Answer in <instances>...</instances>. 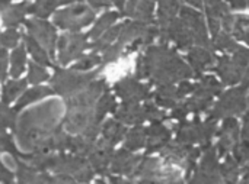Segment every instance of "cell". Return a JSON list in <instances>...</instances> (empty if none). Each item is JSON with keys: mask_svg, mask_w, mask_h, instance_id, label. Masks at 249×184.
Returning <instances> with one entry per match:
<instances>
[{"mask_svg": "<svg viewBox=\"0 0 249 184\" xmlns=\"http://www.w3.org/2000/svg\"><path fill=\"white\" fill-rule=\"evenodd\" d=\"M188 107H187V105H175L174 106V110H172V118H175V119H181V121H184L185 119V116L188 115Z\"/></svg>", "mask_w": 249, "mask_h": 184, "instance_id": "46", "label": "cell"}, {"mask_svg": "<svg viewBox=\"0 0 249 184\" xmlns=\"http://www.w3.org/2000/svg\"><path fill=\"white\" fill-rule=\"evenodd\" d=\"M26 64V54H25V46H18L13 52H12V70L10 74L12 77H19L23 73Z\"/></svg>", "mask_w": 249, "mask_h": 184, "instance_id": "35", "label": "cell"}, {"mask_svg": "<svg viewBox=\"0 0 249 184\" xmlns=\"http://www.w3.org/2000/svg\"><path fill=\"white\" fill-rule=\"evenodd\" d=\"M153 7H155V0H139L131 15H134V17L137 20L149 23V22H152Z\"/></svg>", "mask_w": 249, "mask_h": 184, "instance_id": "34", "label": "cell"}, {"mask_svg": "<svg viewBox=\"0 0 249 184\" xmlns=\"http://www.w3.org/2000/svg\"><path fill=\"white\" fill-rule=\"evenodd\" d=\"M73 0H36L34 4L28 6V13H34L39 17H47L51 15V12L64 3H71Z\"/></svg>", "mask_w": 249, "mask_h": 184, "instance_id": "23", "label": "cell"}, {"mask_svg": "<svg viewBox=\"0 0 249 184\" xmlns=\"http://www.w3.org/2000/svg\"><path fill=\"white\" fill-rule=\"evenodd\" d=\"M201 163V169L198 173H196V177L191 180L194 183H214L219 182V167H217V158H216V151L212 147H207Z\"/></svg>", "mask_w": 249, "mask_h": 184, "instance_id": "11", "label": "cell"}, {"mask_svg": "<svg viewBox=\"0 0 249 184\" xmlns=\"http://www.w3.org/2000/svg\"><path fill=\"white\" fill-rule=\"evenodd\" d=\"M155 100H156V103L159 106L174 107L177 105V100H178L177 87L172 86V84H159V89H158Z\"/></svg>", "mask_w": 249, "mask_h": 184, "instance_id": "26", "label": "cell"}, {"mask_svg": "<svg viewBox=\"0 0 249 184\" xmlns=\"http://www.w3.org/2000/svg\"><path fill=\"white\" fill-rule=\"evenodd\" d=\"M136 71H137L136 74H137V77H139V78H146V77H149L147 64H146V60H144V57H143V55H140V57L137 58Z\"/></svg>", "mask_w": 249, "mask_h": 184, "instance_id": "44", "label": "cell"}, {"mask_svg": "<svg viewBox=\"0 0 249 184\" xmlns=\"http://www.w3.org/2000/svg\"><path fill=\"white\" fill-rule=\"evenodd\" d=\"M19 41V33L15 29H7L4 33H0V46L13 48Z\"/></svg>", "mask_w": 249, "mask_h": 184, "instance_id": "42", "label": "cell"}, {"mask_svg": "<svg viewBox=\"0 0 249 184\" xmlns=\"http://www.w3.org/2000/svg\"><path fill=\"white\" fill-rule=\"evenodd\" d=\"M147 64L149 76L159 84H172L178 80L191 77V68L171 49L162 46L149 48L143 55Z\"/></svg>", "mask_w": 249, "mask_h": 184, "instance_id": "1", "label": "cell"}, {"mask_svg": "<svg viewBox=\"0 0 249 184\" xmlns=\"http://www.w3.org/2000/svg\"><path fill=\"white\" fill-rule=\"evenodd\" d=\"M187 3H190V4H193V6L198 7V9H203V0H187Z\"/></svg>", "mask_w": 249, "mask_h": 184, "instance_id": "50", "label": "cell"}, {"mask_svg": "<svg viewBox=\"0 0 249 184\" xmlns=\"http://www.w3.org/2000/svg\"><path fill=\"white\" fill-rule=\"evenodd\" d=\"M88 46V36L82 33H73V35H63L58 39V58L61 64H69L71 60L79 58L85 48Z\"/></svg>", "mask_w": 249, "mask_h": 184, "instance_id": "8", "label": "cell"}, {"mask_svg": "<svg viewBox=\"0 0 249 184\" xmlns=\"http://www.w3.org/2000/svg\"><path fill=\"white\" fill-rule=\"evenodd\" d=\"M53 93H54L53 89L44 87V86L34 87V89L28 90V92H26L25 94H22V97L19 99V102H18V105H16V107H15V113L19 112L20 109H23L25 106H28L29 103H32V102H35V100H39V99H42V97H47V96H50V94H53Z\"/></svg>", "mask_w": 249, "mask_h": 184, "instance_id": "25", "label": "cell"}, {"mask_svg": "<svg viewBox=\"0 0 249 184\" xmlns=\"http://www.w3.org/2000/svg\"><path fill=\"white\" fill-rule=\"evenodd\" d=\"M12 180H13V176L6 170V167L1 164V161H0V182H4V183H12Z\"/></svg>", "mask_w": 249, "mask_h": 184, "instance_id": "48", "label": "cell"}, {"mask_svg": "<svg viewBox=\"0 0 249 184\" xmlns=\"http://www.w3.org/2000/svg\"><path fill=\"white\" fill-rule=\"evenodd\" d=\"M140 160L142 158L139 155H133L127 148H123V150L117 151V154L112 157L111 171L117 173V174H128V176H131Z\"/></svg>", "mask_w": 249, "mask_h": 184, "instance_id": "16", "label": "cell"}, {"mask_svg": "<svg viewBox=\"0 0 249 184\" xmlns=\"http://www.w3.org/2000/svg\"><path fill=\"white\" fill-rule=\"evenodd\" d=\"M193 86L188 83V81H182V83H179V87H177V94H178V99H182L185 94H188V93H191L193 92Z\"/></svg>", "mask_w": 249, "mask_h": 184, "instance_id": "47", "label": "cell"}, {"mask_svg": "<svg viewBox=\"0 0 249 184\" xmlns=\"http://www.w3.org/2000/svg\"><path fill=\"white\" fill-rule=\"evenodd\" d=\"M25 42H26V45H28V51L31 52V55L34 57V60L36 61V62H39V64H42V65H50L51 62H50V57H48V54H47V51L29 35V36H25Z\"/></svg>", "mask_w": 249, "mask_h": 184, "instance_id": "32", "label": "cell"}, {"mask_svg": "<svg viewBox=\"0 0 249 184\" xmlns=\"http://www.w3.org/2000/svg\"><path fill=\"white\" fill-rule=\"evenodd\" d=\"M118 19V13H115V12H108V13H104L99 19H98V22H96V25L93 26V29L89 32V35L88 36H90L92 39H96V38H99L108 28H111V25L115 22Z\"/></svg>", "mask_w": 249, "mask_h": 184, "instance_id": "31", "label": "cell"}, {"mask_svg": "<svg viewBox=\"0 0 249 184\" xmlns=\"http://www.w3.org/2000/svg\"><path fill=\"white\" fill-rule=\"evenodd\" d=\"M168 35H169V38H172L177 42V45L181 49L191 48V44L194 42L193 41V35H191L190 29L187 28V25L181 19H177V17H174L169 22V25H168Z\"/></svg>", "mask_w": 249, "mask_h": 184, "instance_id": "18", "label": "cell"}, {"mask_svg": "<svg viewBox=\"0 0 249 184\" xmlns=\"http://www.w3.org/2000/svg\"><path fill=\"white\" fill-rule=\"evenodd\" d=\"M10 1L12 0H0V10H4V7H7Z\"/></svg>", "mask_w": 249, "mask_h": 184, "instance_id": "51", "label": "cell"}, {"mask_svg": "<svg viewBox=\"0 0 249 184\" xmlns=\"http://www.w3.org/2000/svg\"><path fill=\"white\" fill-rule=\"evenodd\" d=\"M0 151H6V153H10L12 155L15 157H19V151L16 150L15 144L12 142L10 137L3 131V128H0Z\"/></svg>", "mask_w": 249, "mask_h": 184, "instance_id": "43", "label": "cell"}, {"mask_svg": "<svg viewBox=\"0 0 249 184\" xmlns=\"http://www.w3.org/2000/svg\"><path fill=\"white\" fill-rule=\"evenodd\" d=\"M105 81H93L90 83L85 90H82L77 94H70V97L66 102L67 109H74V107H92L95 100L104 93L105 90Z\"/></svg>", "mask_w": 249, "mask_h": 184, "instance_id": "9", "label": "cell"}, {"mask_svg": "<svg viewBox=\"0 0 249 184\" xmlns=\"http://www.w3.org/2000/svg\"><path fill=\"white\" fill-rule=\"evenodd\" d=\"M115 109V100L114 97L109 94V93H105L101 96V99L98 100V105H96V110L93 113V118H92V123L95 125H101L104 116L109 112H112Z\"/></svg>", "mask_w": 249, "mask_h": 184, "instance_id": "29", "label": "cell"}, {"mask_svg": "<svg viewBox=\"0 0 249 184\" xmlns=\"http://www.w3.org/2000/svg\"><path fill=\"white\" fill-rule=\"evenodd\" d=\"M217 73L220 74L222 80L226 84H235V83L241 81V78L244 77L247 70L239 67L232 58L222 57V58H219V62H217Z\"/></svg>", "mask_w": 249, "mask_h": 184, "instance_id": "17", "label": "cell"}, {"mask_svg": "<svg viewBox=\"0 0 249 184\" xmlns=\"http://www.w3.org/2000/svg\"><path fill=\"white\" fill-rule=\"evenodd\" d=\"M127 129L120 123V121L117 119H112V121H108L105 122V125L102 126V135H104V139L109 141L112 145H115L117 142H120L123 139V137L125 135Z\"/></svg>", "mask_w": 249, "mask_h": 184, "instance_id": "27", "label": "cell"}, {"mask_svg": "<svg viewBox=\"0 0 249 184\" xmlns=\"http://www.w3.org/2000/svg\"><path fill=\"white\" fill-rule=\"evenodd\" d=\"M93 118V109L92 107H74L67 109V115L64 119V126L69 132L79 134L82 132Z\"/></svg>", "mask_w": 249, "mask_h": 184, "instance_id": "13", "label": "cell"}, {"mask_svg": "<svg viewBox=\"0 0 249 184\" xmlns=\"http://www.w3.org/2000/svg\"><path fill=\"white\" fill-rule=\"evenodd\" d=\"M222 171V176H225L226 182L229 183H233L236 179H238V173H239V164L236 163L235 158H226V163L222 166L220 169Z\"/></svg>", "mask_w": 249, "mask_h": 184, "instance_id": "37", "label": "cell"}, {"mask_svg": "<svg viewBox=\"0 0 249 184\" xmlns=\"http://www.w3.org/2000/svg\"><path fill=\"white\" fill-rule=\"evenodd\" d=\"M112 144L107 139H101L98 144L93 145V148L90 150L89 155V163L90 166L98 171V173H105L108 170L111 157H112Z\"/></svg>", "mask_w": 249, "mask_h": 184, "instance_id": "12", "label": "cell"}, {"mask_svg": "<svg viewBox=\"0 0 249 184\" xmlns=\"http://www.w3.org/2000/svg\"><path fill=\"white\" fill-rule=\"evenodd\" d=\"M178 10L181 12L179 13L181 20L187 25V28L190 29V32L193 35V41L198 45H203V48H207L210 45V42L207 38V31H206L203 15L187 7V6H181Z\"/></svg>", "mask_w": 249, "mask_h": 184, "instance_id": "7", "label": "cell"}, {"mask_svg": "<svg viewBox=\"0 0 249 184\" xmlns=\"http://www.w3.org/2000/svg\"><path fill=\"white\" fill-rule=\"evenodd\" d=\"M248 17L244 16V15H239L238 17L233 19V32H235V36L244 42H248Z\"/></svg>", "mask_w": 249, "mask_h": 184, "instance_id": "36", "label": "cell"}, {"mask_svg": "<svg viewBox=\"0 0 249 184\" xmlns=\"http://www.w3.org/2000/svg\"><path fill=\"white\" fill-rule=\"evenodd\" d=\"M98 76V73H77L74 70L66 71V70H55V74L53 77V90L61 96H70L74 92L86 87L95 77Z\"/></svg>", "mask_w": 249, "mask_h": 184, "instance_id": "3", "label": "cell"}, {"mask_svg": "<svg viewBox=\"0 0 249 184\" xmlns=\"http://www.w3.org/2000/svg\"><path fill=\"white\" fill-rule=\"evenodd\" d=\"M171 138V132L168 131V128L160 122L156 121L150 128L146 129V150L147 153H153V151H159L162 150Z\"/></svg>", "mask_w": 249, "mask_h": 184, "instance_id": "14", "label": "cell"}, {"mask_svg": "<svg viewBox=\"0 0 249 184\" xmlns=\"http://www.w3.org/2000/svg\"><path fill=\"white\" fill-rule=\"evenodd\" d=\"M16 121L15 110H10L4 103H0V128L13 126Z\"/></svg>", "mask_w": 249, "mask_h": 184, "instance_id": "41", "label": "cell"}, {"mask_svg": "<svg viewBox=\"0 0 249 184\" xmlns=\"http://www.w3.org/2000/svg\"><path fill=\"white\" fill-rule=\"evenodd\" d=\"M6 68H7V51L6 48H0V81L6 78Z\"/></svg>", "mask_w": 249, "mask_h": 184, "instance_id": "45", "label": "cell"}, {"mask_svg": "<svg viewBox=\"0 0 249 184\" xmlns=\"http://www.w3.org/2000/svg\"><path fill=\"white\" fill-rule=\"evenodd\" d=\"M95 145V138H90L85 134L79 135L77 138H70L69 139V150L71 153H74L76 155H88L90 153V150L93 148Z\"/></svg>", "mask_w": 249, "mask_h": 184, "instance_id": "28", "label": "cell"}, {"mask_svg": "<svg viewBox=\"0 0 249 184\" xmlns=\"http://www.w3.org/2000/svg\"><path fill=\"white\" fill-rule=\"evenodd\" d=\"M18 180L20 183H47L51 182L47 174H41L36 169L32 166H28L26 163L18 164Z\"/></svg>", "mask_w": 249, "mask_h": 184, "instance_id": "22", "label": "cell"}, {"mask_svg": "<svg viewBox=\"0 0 249 184\" xmlns=\"http://www.w3.org/2000/svg\"><path fill=\"white\" fill-rule=\"evenodd\" d=\"M28 3H20V4H16V6H10L7 7L6 10H3V16H1V20L6 26H16L19 25L25 15L28 13Z\"/></svg>", "mask_w": 249, "mask_h": 184, "instance_id": "24", "label": "cell"}, {"mask_svg": "<svg viewBox=\"0 0 249 184\" xmlns=\"http://www.w3.org/2000/svg\"><path fill=\"white\" fill-rule=\"evenodd\" d=\"M26 28L29 31V35L51 55L54 57V48H55V29L53 25H50L45 20L41 19H29L26 20Z\"/></svg>", "mask_w": 249, "mask_h": 184, "instance_id": "6", "label": "cell"}, {"mask_svg": "<svg viewBox=\"0 0 249 184\" xmlns=\"http://www.w3.org/2000/svg\"><path fill=\"white\" fill-rule=\"evenodd\" d=\"M213 45H214L216 49H226V51H235V49L238 48L236 42L232 39V36H231L228 32L217 33V35L214 36Z\"/></svg>", "mask_w": 249, "mask_h": 184, "instance_id": "38", "label": "cell"}, {"mask_svg": "<svg viewBox=\"0 0 249 184\" xmlns=\"http://www.w3.org/2000/svg\"><path fill=\"white\" fill-rule=\"evenodd\" d=\"M147 119L144 107L137 103H124L121 109L117 112V121H123L128 125H139Z\"/></svg>", "mask_w": 249, "mask_h": 184, "instance_id": "20", "label": "cell"}, {"mask_svg": "<svg viewBox=\"0 0 249 184\" xmlns=\"http://www.w3.org/2000/svg\"><path fill=\"white\" fill-rule=\"evenodd\" d=\"M238 137H239L238 121L232 116H226V121L220 131V139H219V145H217L219 154L225 155L226 153H229L238 142Z\"/></svg>", "mask_w": 249, "mask_h": 184, "instance_id": "15", "label": "cell"}, {"mask_svg": "<svg viewBox=\"0 0 249 184\" xmlns=\"http://www.w3.org/2000/svg\"><path fill=\"white\" fill-rule=\"evenodd\" d=\"M26 87V80H19V81H9L3 86V103L9 105L13 102Z\"/></svg>", "mask_w": 249, "mask_h": 184, "instance_id": "33", "label": "cell"}, {"mask_svg": "<svg viewBox=\"0 0 249 184\" xmlns=\"http://www.w3.org/2000/svg\"><path fill=\"white\" fill-rule=\"evenodd\" d=\"M93 10L83 0H76L69 7L54 15V23L63 29L79 31L83 26L89 25L93 20Z\"/></svg>", "mask_w": 249, "mask_h": 184, "instance_id": "2", "label": "cell"}, {"mask_svg": "<svg viewBox=\"0 0 249 184\" xmlns=\"http://www.w3.org/2000/svg\"><path fill=\"white\" fill-rule=\"evenodd\" d=\"M188 60L191 64V68L200 74L204 68H207L213 62V55L206 48H193L188 54Z\"/></svg>", "mask_w": 249, "mask_h": 184, "instance_id": "21", "label": "cell"}, {"mask_svg": "<svg viewBox=\"0 0 249 184\" xmlns=\"http://www.w3.org/2000/svg\"><path fill=\"white\" fill-rule=\"evenodd\" d=\"M193 90H194V96L185 105L190 112L198 113L201 110H206L207 106L212 105L213 97L222 92V86H220V83H217V80L214 77L207 76Z\"/></svg>", "mask_w": 249, "mask_h": 184, "instance_id": "4", "label": "cell"}, {"mask_svg": "<svg viewBox=\"0 0 249 184\" xmlns=\"http://www.w3.org/2000/svg\"><path fill=\"white\" fill-rule=\"evenodd\" d=\"M88 1L95 9H104V7H109L111 6V0H88Z\"/></svg>", "mask_w": 249, "mask_h": 184, "instance_id": "49", "label": "cell"}, {"mask_svg": "<svg viewBox=\"0 0 249 184\" xmlns=\"http://www.w3.org/2000/svg\"><path fill=\"white\" fill-rule=\"evenodd\" d=\"M99 62H101V58H99L98 55H95V54H90V55H88V57L79 60V62H76V64L71 67V70H74V71H86V70L95 67V65L99 64Z\"/></svg>", "mask_w": 249, "mask_h": 184, "instance_id": "40", "label": "cell"}, {"mask_svg": "<svg viewBox=\"0 0 249 184\" xmlns=\"http://www.w3.org/2000/svg\"><path fill=\"white\" fill-rule=\"evenodd\" d=\"M247 87H238L233 90H229L225 93L217 105L214 106V110L212 113V119H219L223 116H233L239 115L247 107Z\"/></svg>", "mask_w": 249, "mask_h": 184, "instance_id": "5", "label": "cell"}, {"mask_svg": "<svg viewBox=\"0 0 249 184\" xmlns=\"http://www.w3.org/2000/svg\"><path fill=\"white\" fill-rule=\"evenodd\" d=\"M115 90L117 94L124 100V103H137L149 96L147 87L130 77L118 81L115 84Z\"/></svg>", "mask_w": 249, "mask_h": 184, "instance_id": "10", "label": "cell"}, {"mask_svg": "<svg viewBox=\"0 0 249 184\" xmlns=\"http://www.w3.org/2000/svg\"><path fill=\"white\" fill-rule=\"evenodd\" d=\"M206 1V10L209 17V26L213 36H216L220 31V20L222 16L229 13L228 6L222 0H204Z\"/></svg>", "mask_w": 249, "mask_h": 184, "instance_id": "19", "label": "cell"}, {"mask_svg": "<svg viewBox=\"0 0 249 184\" xmlns=\"http://www.w3.org/2000/svg\"><path fill=\"white\" fill-rule=\"evenodd\" d=\"M47 78H48V73L42 67H39V65H36L34 62H29V73H28L26 81H29L32 84H36V83H41V81H44Z\"/></svg>", "mask_w": 249, "mask_h": 184, "instance_id": "39", "label": "cell"}, {"mask_svg": "<svg viewBox=\"0 0 249 184\" xmlns=\"http://www.w3.org/2000/svg\"><path fill=\"white\" fill-rule=\"evenodd\" d=\"M127 137H125V148L128 151H136V150H140L144 147L146 144V129L142 128V126H136L133 128L130 132H125Z\"/></svg>", "mask_w": 249, "mask_h": 184, "instance_id": "30", "label": "cell"}]
</instances>
